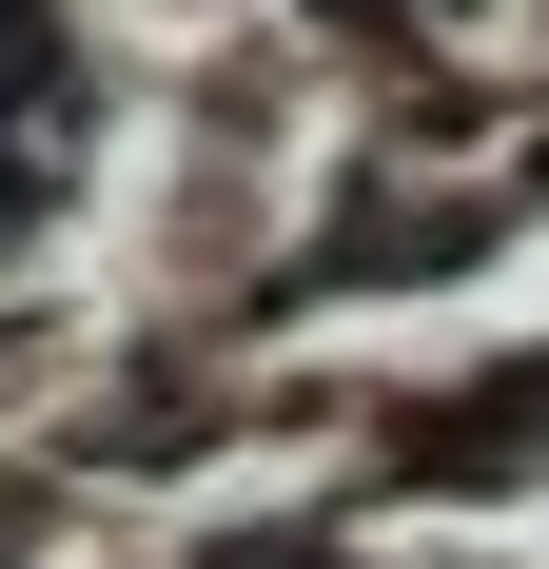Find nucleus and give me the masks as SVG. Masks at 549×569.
Returning a JSON list of instances; mask_svg holds the SVG:
<instances>
[{
    "label": "nucleus",
    "instance_id": "f257e3e1",
    "mask_svg": "<svg viewBox=\"0 0 549 569\" xmlns=\"http://www.w3.org/2000/svg\"><path fill=\"white\" fill-rule=\"evenodd\" d=\"M40 118H59V40H40V0H0V217L40 197Z\"/></svg>",
    "mask_w": 549,
    "mask_h": 569
}]
</instances>
